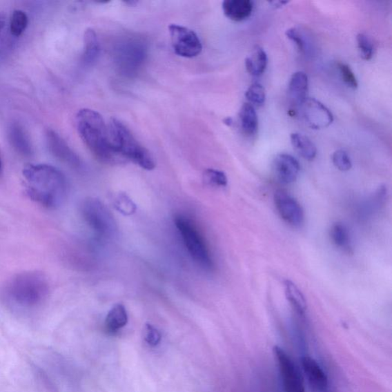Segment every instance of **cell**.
Masks as SVG:
<instances>
[{"instance_id":"1","label":"cell","mask_w":392,"mask_h":392,"mask_svg":"<svg viewBox=\"0 0 392 392\" xmlns=\"http://www.w3.org/2000/svg\"><path fill=\"white\" fill-rule=\"evenodd\" d=\"M23 177L28 195L39 204L56 208L65 202L68 182L57 168L48 164H29L25 166Z\"/></svg>"},{"instance_id":"2","label":"cell","mask_w":392,"mask_h":392,"mask_svg":"<svg viewBox=\"0 0 392 392\" xmlns=\"http://www.w3.org/2000/svg\"><path fill=\"white\" fill-rule=\"evenodd\" d=\"M75 122L82 141L99 162L107 165L126 162L112 146L108 126L98 112L81 109L76 115Z\"/></svg>"},{"instance_id":"3","label":"cell","mask_w":392,"mask_h":392,"mask_svg":"<svg viewBox=\"0 0 392 392\" xmlns=\"http://www.w3.org/2000/svg\"><path fill=\"white\" fill-rule=\"evenodd\" d=\"M49 293L47 278L37 271L24 272L7 283L5 293L12 303L23 307L36 306L43 303Z\"/></svg>"},{"instance_id":"4","label":"cell","mask_w":392,"mask_h":392,"mask_svg":"<svg viewBox=\"0 0 392 392\" xmlns=\"http://www.w3.org/2000/svg\"><path fill=\"white\" fill-rule=\"evenodd\" d=\"M108 130L112 146L119 155L144 170L150 171L155 169V161L150 153L137 141L127 126L117 119L112 118Z\"/></svg>"},{"instance_id":"5","label":"cell","mask_w":392,"mask_h":392,"mask_svg":"<svg viewBox=\"0 0 392 392\" xmlns=\"http://www.w3.org/2000/svg\"><path fill=\"white\" fill-rule=\"evenodd\" d=\"M175 225L195 262L204 270L212 271L214 268L213 257L204 239L193 222L187 217L179 215L175 218Z\"/></svg>"},{"instance_id":"6","label":"cell","mask_w":392,"mask_h":392,"mask_svg":"<svg viewBox=\"0 0 392 392\" xmlns=\"http://www.w3.org/2000/svg\"><path fill=\"white\" fill-rule=\"evenodd\" d=\"M81 213L90 228L102 239H111L117 236V222L113 215L101 200L88 198L84 201Z\"/></svg>"},{"instance_id":"7","label":"cell","mask_w":392,"mask_h":392,"mask_svg":"<svg viewBox=\"0 0 392 392\" xmlns=\"http://www.w3.org/2000/svg\"><path fill=\"white\" fill-rule=\"evenodd\" d=\"M147 48L143 41L137 38L124 39L115 49L116 65L125 75H132L143 65Z\"/></svg>"},{"instance_id":"8","label":"cell","mask_w":392,"mask_h":392,"mask_svg":"<svg viewBox=\"0 0 392 392\" xmlns=\"http://www.w3.org/2000/svg\"><path fill=\"white\" fill-rule=\"evenodd\" d=\"M169 32L173 50L181 57L191 59L202 52L201 41L194 31L183 26L171 24Z\"/></svg>"},{"instance_id":"9","label":"cell","mask_w":392,"mask_h":392,"mask_svg":"<svg viewBox=\"0 0 392 392\" xmlns=\"http://www.w3.org/2000/svg\"><path fill=\"white\" fill-rule=\"evenodd\" d=\"M298 107L301 117L311 129H324L333 122L331 111L314 98L306 97Z\"/></svg>"},{"instance_id":"10","label":"cell","mask_w":392,"mask_h":392,"mask_svg":"<svg viewBox=\"0 0 392 392\" xmlns=\"http://www.w3.org/2000/svg\"><path fill=\"white\" fill-rule=\"evenodd\" d=\"M275 355L284 392H306L302 377L291 357L280 348L275 349Z\"/></svg>"},{"instance_id":"11","label":"cell","mask_w":392,"mask_h":392,"mask_svg":"<svg viewBox=\"0 0 392 392\" xmlns=\"http://www.w3.org/2000/svg\"><path fill=\"white\" fill-rule=\"evenodd\" d=\"M275 204L280 216L289 225L294 227L303 225L304 209L291 195L283 191H277L275 195Z\"/></svg>"},{"instance_id":"12","label":"cell","mask_w":392,"mask_h":392,"mask_svg":"<svg viewBox=\"0 0 392 392\" xmlns=\"http://www.w3.org/2000/svg\"><path fill=\"white\" fill-rule=\"evenodd\" d=\"M46 142L49 151L52 155L62 161L69 166L79 169L81 166V161L78 155L71 149L66 142L57 133L53 130H48L46 134Z\"/></svg>"},{"instance_id":"13","label":"cell","mask_w":392,"mask_h":392,"mask_svg":"<svg viewBox=\"0 0 392 392\" xmlns=\"http://www.w3.org/2000/svg\"><path fill=\"white\" fill-rule=\"evenodd\" d=\"M276 178L283 184L294 183L298 177L300 166L298 161L290 154H278L273 162Z\"/></svg>"},{"instance_id":"14","label":"cell","mask_w":392,"mask_h":392,"mask_svg":"<svg viewBox=\"0 0 392 392\" xmlns=\"http://www.w3.org/2000/svg\"><path fill=\"white\" fill-rule=\"evenodd\" d=\"M302 366L308 382L313 390L324 392L328 386L327 377L320 364L311 357L305 356Z\"/></svg>"},{"instance_id":"15","label":"cell","mask_w":392,"mask_h":392,"mask_svg":"<svg viewBox=\"0 0 392 392\" xmlns=\"http://www.w3.org/2000/svg\"><path fill=\"white\" fill-rule=\"evenodd\" d=\"M224 14L235 22H242L251 15L254 2L251 0H226L222 3Z\"/></svg>"},{"instance_id":"16","label":"cell","mask_w":392,"mask_h":392,"mask_svg":"<svg viewBox=\"0 0 392 392\" xmlns=\"http://www.w3.org/2000/svg\"><path fill=\"white\" fill-rule=\"evenodd\" d=\"M8 137L14 150L20 155L24 157L32 155L33 153L32 146L22 126L17 123L12 124L9 128Z\"/></svg>"},{"instance_id":"17","label":"cell","mask_w":392,"mask_h":392,"mask_svg":"<svg viewBox=\"0 0 392 392\" xmlns=\"http://www.w3.org/2000/svg\"><path fill=\"white\" fill-rule=\"evenodd\" d=\"M309 86L308 77L304 72L294 73L288 85V96L294 104L299 105L306 98Z\"/></svg>"},{"instance_id":"18","label":"cell","mask_w":392,"mask_h":392,"mask_svg":"<svg viewBox=\"0 0 392 392\" xmlns=\"http://www.w3.org/2000/svg\"><path fill=\"white\" fill-rule=\"evenodd\" d=\"M268 62V55L260 46L252 49L246 59L245 68L249 75L254 77L261 76L267 68Z\"/></svg>"},{"instance_id":"19","label":"cell","mask_w":392,"mask_h":392,"mask_svg":"<svg viewBox=\"0 0 392 392\" xmlns=\"http://www.w3.org/2000/svg\"><path fill=\"white\" fill-rule=\"evenodd\" d=\"M83 62L86 66H92L97 61L100 54V44L95 31L90 28L84 35Z\"/></svg>"},{"instance_id":"20","label":"cell","mask_w":392,"mask_h":392,"mask_svg":"<svg viewBox=\"0 0 392 392\" xmlns=\"http://www.w3.org/2000/svg\"><path fill=\"white\" fill-rule=\"evenodd\" d=\"M291 142L299 155L308 161H312L317 157V149L311 139L300 133H293Z\"/></svg>"},{"instance_id":"21","label":"cell","mask_w":392,"mask_h":392,"mask_svg":"<svg viewBox=\"0 0 392 392\" xmlns=\"http://www.w3.org/2000/svg\"><path fill=\"white\" fill-rule=\"evenodd\" d=\"M241 128L245 135L254 136L258 128V117L253 105L244 103L239 112Z\"/></svg>"},{"instance_id":"22","label":"cell","mask_w":392,"mask_h":392,"mask_svg":"<svg viewBox=\"0 0 392 392\" xmlns=\"http://www.w3.org/2000/svg\"><path fill=\"white\" fill-rule=\"evenodd\" d=\"M331 241L335 246L347 254L353 253V243L348 228L342 223L333 224L331 228Z\"/></svg>"},{"instance_id":"23","label":"cell","mask_w":392,"mask_h":392,"mask_svg":"<svg viewBox=\"0 0 392 392\" xmlns=\"http://www.w3.org/2000/svg\"><path fill=\"white\" fill-rule=\"evenodd\" d=\"M128 316L127 310L123 304H118L111 308L105 325L108 331L115 332L128 324Z\"/></svg>"},{"instance_id":"24","label":"cell","mask_w":392,"mask_h":392,"mask_svg":"<svg viewBox=\"0 0 392 392\" xmlns=\"http://www.w3.org/2000/svg\"><path fill=\"white\" fill-rule=\"evenodd\" d=\"M284 288L286 296L288 297L290 303L295 308L297 312L303 313L306 309V300L303 293L290 280H286L284 282Z\"/></svg>"},{"instance_id":"25","label":"cell","mask_w":392,"mask_h":392,"mask_svg":"<svg viewBox=\"0 0 392 392\" xmlns=\"http://www.w3.org/2000/svg\"><path fill=\"white\" fill-rule=\"evenodd\" d=\"M28 23H29V19L24 11L19 10L14 11L10 24L12 36L19 37L26 30Z\"/></svg>"},{"instance_id":"26","label":"cell","mask_w":392,"mask_h":392,"mask_svg":"<svg viewBox=\"0 0 392 392\" xmlns=\"http://www.w3.org/2000/svg\"><path fill=\"white\" fill-rule=\"evenodd\" d=\"M114 205L117 211L124 215H132L137 211L135 203L125 193H118L115 196Z\"/></svg>"},{"instance_id":"27","label":"cell","mask_w":392,"mask_h":392,"mask_svg":"<svg viewBox=\"0 0 392 392\" xmlns=\"http://www.w3.org/2000/svg\"><path fill=\"white\" fill-rule=\"evenodd\" d=\"M248 103L255 106L261 107L266 101V92L264 86L260 83H254L245 92Z\"/></svg>"},{"instance_id":"28","label":"cell","mask_w":392,"mask_h":392,"mask_svg":"<svg viewBox=\"0 0 392 392\" xmlns=\"http://www.w3.org/2000/svg\"><path fill=\"white\" fill-rule=\"evenodd\" d=\"M205 183L214 187H226L228 185V178L225 173L214 169H208L203 173Z\"/></svg>"},{"instance_id":"29","label":"cell","mask_w":392,"mask_h":392,"mask_svg":"<svg viewBox=\"0 0 392 392\" xmlns=\"http://www.w3.org/2000/svg\"><path fill=\"white\" fill-rule=\"evenodd\" d=\"M356 40L361 57L366 61L372 59L374 55V47L372 41L364 33H360L357 36Z\"/></svg>"},{"instance_id":"30","label":"cell","mask_w":392,"mask_h":392,"mask_svg":"<svg viewBox=\"0 0 392 392\" xmlns=\"http://www.w3.org/2000/svg\"><path fill=\"white\" fill-rule=\"evenodd\" d=\"M333 163L337 169L342 172H346L351 170L352 161L347 152L343 150L335 151L332 157Z\"/></svg>"},{"instance_id":"31","label":"cell","mask_w":392,"mask_h":392,"mask_svg":"<svg viewBox=\"0 0 392 392\" xmlns=\"http://www.w3.org/2000/svg\"><path fill=\"white\" fill-rule=\"evenodd\" d=\"M338 68L340 70L341 78L346 85L352 89H356L359 86L358 81L353 72L351 68L345 63H339Z\"/></svg>"},{"instance_id":"32","label":"cell","mask_w":392,"mask_h":392,"mask_svg":"<svg viewBox=\"0 0 392 392\" xmlns=\"http://www.w3.org/2000/svg\"><path fill=\"white\" fill-rule=\"evenodd\" d=\"M286 36L290 40L293 41V43H295L297 46L299 51L302 53L306 52V40L304 38L302 33L297 29V28H291V29L286 31Z\"/></svg>"},{"instance_id":"33","label":"cell","mask_w":392,"mask_h":392,"mask_svg":"<svg viewBox=\"0 0 392 392\" xmlns=\"http://www.w3.org/2000/svg\"><path fill=\"white\" fill-rule=\"evenodd\" d=\"M144 338L147 344L155 346L161 340V334L157 328L146 324L144 328Z\"/></svg>"},{"instance_id":"34","label":"cell","mask_w":392,"mask_h":392,"mask_svg":"<svg viewBox=\"0 0 392 392\" xmlns=\"http://www.w3.org/2000/svg\"><path fill=\"white\" fill-rule=\"evenodd\" d=\"M6 25V17L3 13H0V34L3 32Z\"/></svg>"},{"instance_id":"35","label":"cell","mask_w":392,"mask_h":392,"mask_svg":"<svg viewBox=\"0 0 392 392\" xmlns=\"http://www.w3.org/2000/svg\"><path fill=\"white\" fill-rule=\"evenodd\" d=\"M271 4L278 8V7H282L284 5L288 3V2H282V1H276V2H271Z\"/></svg>"},{"instance_id":"36","label":"cell","mask_w":392,"mask_h":392,"mask_svg":"<svg viewBox=\"0 0 392 392\" xmlns=\"http://www.w3.org/2000/svg\"><path fill=\"white\" fill-rule=\"evenodd\" d=\"M224 123H225V124H226L227 126H228V127H230V126H232L233 124V120L232 117H227L225 119V120H224Z\"/></svg>"},{"instance_id":"37","label":"cell","mask_w":392,"mask_h":392,"mask_svg":"<svg viewBox=\"0 0 392 392\" xmlns=\"http://www.w3.org/2000/svg\"><path fill=\"white\" fill-rule=\"evenodd\" d=\"M2 170V161L1 159H0V171H1Z\"/></svg>"}]
</instances>
